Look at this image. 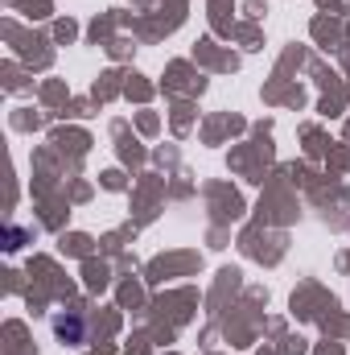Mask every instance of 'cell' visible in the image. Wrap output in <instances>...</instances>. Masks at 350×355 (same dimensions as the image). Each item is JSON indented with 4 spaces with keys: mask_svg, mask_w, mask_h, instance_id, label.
<instances>
[{
    "mask_svg": "<svg viewBox=\"0 0 350 355\" xmlns=\"http://www.w3.org/2000/svg\"><path fill=\"white\" fill-rule=\"evenodd\" d=\"M54 335L66 339L71 347H83V339H87V322H83L79 314H54Z\"/></svg>",
    "mask_w": 350,
    "mask_h": 355,
    "instance_id": "6da1fadb",
    "label": "cell"
}]
</instances>
